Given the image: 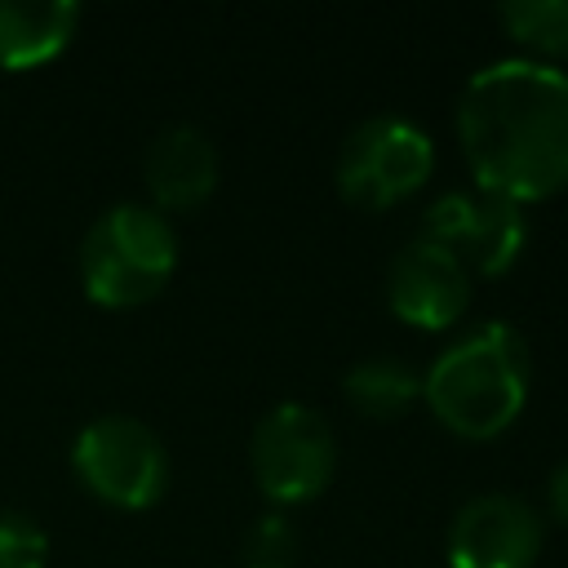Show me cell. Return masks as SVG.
I'll return each mask as SVG.
<instances>
[{
  "instance_id": "cell-4",
  "label": "cell",
  "mask_w": 568,
  "mask_h": 568,
  "mask_svg": "<svg viewBox=\"0 0 568 568\" xmlns=\"http://www.w3.org/2000/svg\"><path fill=\"white\" fill-rule=\"evenodd\" d=\"M71 475L111 510H151L169 488V448L133 413H98L71 439Z\"/></svg>"
},
{
  "instance_id": "cell-13",
  "label": "cell",
  "mask_w": 568,
  "mask_h": 568,
  "mask_svg": "<svg viewBox=\"0 0 568 568\" xmlns=\"http://www.w3.org/2000/svg\"><path fill=\"white\" fill-rule=\"evenodd\" d=\"M497 22L524 49V58L546 67L568 62V0H506Z\"/></svg>"
},
{
  "instance_id": "cell-5",
  "label": "cell",
  "mask_w": 568,
  "mask_h": 568,
  "mask_svg": "<svg viewBox=\"0 0 568 568\" xmlns=\"http://www.w3.org/2000/svg\"><path fill=\"white\" fill-rule=\"evenodd\" d=\"M248 470L271 510L315 501L337 475V435L328 417L297 399L266 408L248 435Z\"/></svg>"
},
{
  "instance_id": "cell-16",
  "label": "cell",
  "mask_w": 568,
  "mask_h": 568,
  "mask_svg": "<svg viewBox=\"0 0 568 568\" xmlns=\"http://www.w3.org/2000/svg\"><path fill=\"white\" fill-rule=\"evenodd\" d=\"M546 515L555 524H568V457L546 475Z\"/></svg>"
},
{
  "instance_id": "cell-11",
  "label": "cell",
  "mask_w": 568,
  "mask_h": 568,
  "mask_svg": "<svg viewBox=\"0 0 568 568\" xmlns=\"http://www.w3.org/2000/svg\"><path fill=\"white\" fill-rule=\"evenodd\" d=\"M80 27L75 0H0V67L31 71L53 62Z\"/></svg>"
},
{
  "instance_id": "cell-2",
  "label": "cell",
  "mask_w": 568,
  "mask_h": 568,
  "mask_svg": "<svg viewBox=\"0 0 568 568\" xmlns=\"http://www.w3.org/2000/svg\"><path fill=\"white\" fill-rule=\"evenodd\" d=\"M532 386V355L519 328L484 320L453 337L430 368L422 373V399L444 430L457 439H497L506 435Z\"/></svg>"
},
{
  "instance_id": "cell-10",
  "label": "cell",
  "mask_w": 568,
  "mask_h": 568,
  "mask_svg": "<svg viewBox=\"0 0 568 568\" xmlns=\"http://www.w3.org/2000/svg\"><path fill=\"white\" fill-rule=\"evenodd\" d=\"M217 146L204 129L195 124H169L151 138L142 155V182H146V204L169 213H191L200 209L213 186H217Z\"/></svg>"
},
{
  "instance_id": "cell-12",
  "label": "cell",
  "mask_w": 568,
  "mask_h": 568,
  "mask_svg": "<svg viewBox=\"0 0 568 568\" xmlns=\"http://www.w3.org/2000/svg\"><path fill=\"white\" fill-rule=\"evenodd\" d=\"M342 399L368 422H395L422 399V373L395 355H364L346 368Z\"/></svg>"
},
{
  "instance_id": "cell-1",
  "label": "cell",
  "mask_w": 568,
  "mask_h": 568,
  "mask_svg": "<svg viewBox=\"0 0 568 568\" xmlns=\"http://www.w3.org/2000/svg\"><path fill=\"white\" fill-rule=\"evenodd\" d=\"M457 142L470 182L510 204L568 191V71L497 58L457 93Z\"/></svg>"
},
{
  "instance_id": "cell-3",
  "label": "cell",
  "mask_w": 568,
  "mask_h": 568,
  "mask_svg": "<svg viewBox=\"0 0 568 568\" xmlns=\"http://www.w3.org/2000/svg\"><path fill=\"white\" fill-rule=\"evenodd\" d=\"M80 288L106 311H133L155 302L178 271L173 222L138 200H120L98 213L75 253Z\"/></svg>"
},
{
  "instance_id": "cell-7",
  "label": "cell",
  "mask_w": 568,
  "mask_h": 568,
  "mask_svg": "<svg viewBox=\"0 0 568 568\" xmlns=\"http://www.w3.org/2000/svg\"><path fill=\"white\" fill-rule=\"evenodd\" d=\"M417 235L457 253L470 275L497 280L519 262L528 244V217L501 195H488L479 186H453L426 204Z\"/></svg>"
},
{
  "instance_id": "cell-9",
  "label": "cell",
  "mask_w": 568,
  "mask_h": 568,
  "mask_svg": "<svg viewBox=\"0 0 568 568\" xmlns=\"http://www.w3.org/2000/svg\"><path fill=\"white\" fill-rule=\"evenodd\" d=\"M475 297V275L435 240L413 235L386 266V306L399 324L422 333L453 328Z\"/></svg>"
},
{
  "instance_id": "cell-15",
  "label": "cell",
  "mask_w": 568,
  "mask_h": 568,
  "mask_svg": "<svg viewBox=\"0 0 568 568\" xmlns=\"http://www.w3.org/2000/svg\"><path fill=\"white\" fill-rule=\"evenodd\" d=\"M49 537L22 510H0V568H44Z\"/></svg>"
},
{
  "instance_id": "cell-8",
  "label": "cell",
  "mask_w": 568,
  "mask_h": 568,
  "mask_svg": "<svg viewBox=\"0 0 568 568\" xmlns=\"http://www.w3.org/2000/svg\"><path fill=\"white\" fill-rule=\"evenodd\" d=\"M546 546V519L515 493H479L457 506L444 555L448 568H532Z\"/></svg>"
},
{
  "instance_id": "cell-6",
  "label": "cell",
  "mask_w": 568,
  "mask_h": 568,
  "mask_svg": "<svg viewBox=\"0 0 568 568\" xmlns=\"http://www.w3.org/2000/svg\"><path fill=\"white\" fill-rule=\"evenodd\" d=\"M435 173V138L408 115L359 120L333 164V182L346 204L382 213L426 186Z\"/></svg>"
},
{
  "instance_id": "cell-14",
  "label": "cell",
  "mask_w": 568,
  "mask_h": 568,
  "mask_svg": "<svg viewBox=\"0 0 568 568\" xmlns=\"http://www.w3.org/2000/svg\"><path fill=\"white\" fill-rule=\"evenodd\" d=\"M297 555L302 541L288 510H262L240 541V568H297Z\"/></svg>"
}]
</instances>
